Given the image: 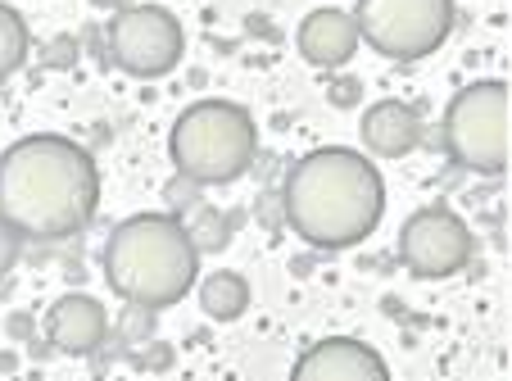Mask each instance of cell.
I'll return each instance as SVG.
<instances>
[{"label": "cell", "instance_id": "cell-3", "mask_svg": "<svg viewBox=\"0 0 512 381\" xmlns=\"http://www.w3.org/2000/svg\"><path fill=\"white\" fill-rule=\"evenodd\" d=\"M109 291L123 304L168 309L200 277V254L173 214H132L109 232L105 245Z\"/></svg>", "mask_w": 512, "mask_h": 381}, {"label": "cell", "instance_id": "cell-9", "mask_svg": "<svg viewBox=\"0 0 512 381\" xmlns=\"http://www.w3.org/2000/svg\"><path fill=\"white\" fill-rule=\"evenodd\" d=\"M290 381H390V368L368 341L327 336V341H313L295 359Z\"/></svg>", "mask_w": 512, "mask_h": 381}, {"label": "cell", "instance_id": "cell-1", "mask_svg": "<svg viewBox=\"0 0 512 381\" xmlns=\"http://www.w3.org/2000/svg\"><path fill=\"white\" fill-rule=\"evenodd\" d=\"M100 209V168L59 132L19 137L0 155V218L23 241H64Z\"/></svg>", "mask_w": 512, "mask_h": 381}, {"label": "cell", "instance_id": "cell-15", "mask_svg": "<svg viewBox=\"0 0 512 381\" xmlns=\"http://www.w3.org/2000/svg\"><path fill=\"white\" fill-rule=\"evenodd\" d=\"M182 227H186V236H191L195 254H213L232 241V218H227L223 209H209V205H195V214L182 218Z\"/></svg>", "mask_w": 512, "mask_h": 381}, {"label": "cell", "instance_id": "cell-4", "mask_svg": "<svg viewBox=\"0 0 512 381\" xmlns=\"http://www.w3.org/2000/svg\"><path fill=\"white\" fill-rule=\"evenodd\" d=\"M168 155L182 177L200 186H227L250 173L259 155L254 114L236 100H195L168 132Z\"/></svg>", "mask_w": 512, "mask_h": 381}, {"label": "cell", "instance_id": "cell-5", "mask_svg": "<svg viewBox=\"0 0 512 381\" xmlns=\"http://www.w3.org/2000/svg\"><path fill=\"white\" fill-rule=\"evenodd\" d=\"M508 82L481 78L463 87L445 109V150L467 173L499 177L508 168Z\"/></svg>", "mask_w": 512, "mask_h": 381}, {"label": "cell", "instance_id": "cell-11", "mask_svg": "<svg viewBox=\"0 0 512 381\" xmlns=\"http://www.w3.org/2000/svg\"><path fill=\"white\" fill-rule=\"evenodd\" d=\"M300 55L309 59L313 69H340V64H349V59L358 55V23L349 10H336V5H327V10H313L309 19L300 23Z\"/></svg>", "mask_w": 512, "mask_h": 381}, {"label": "cell", "instance_id": "cell-18", "mask_svg": "<svg viewBox=\"0 0 512 381\" xmlns=\"http://www.w3.org/2000/svg\"><path fill=\"white\" fill-rule=\"evenodd\" d=\"M127 341H145L150 327H155V309H141V304H127Z\"/></svg>", "mask_w": 512, "mask_h": 381}, {"label": "cell", "instance_id": "cell-14", "mask_svg": "<svg viewBox=\"0 0 512 381\" xmlns=\"http://www.w3.org/2000/svg\"><path fill=\"white\" fill-rule=\"evenodd\" d=\"M28 50H32V37H28L23 14L10 10V5H0V82L28 64Z\"/></svg>", "mask_w": 512, "mask_h": 381}, {"label": "cell", "instance_id": "cell-20", "mask_svg": "<svg viewBox=\"0 0 512 381\" xmlns=\"http://www.w3.org/2000/svg\"><path fill=\"white\" fill-rule=\"evenodd\" d=\"M91 5H100V10H127V5H136V0H91Z\"/></svg>", "mask_w": 512, "mask_h": 381}, {"label": "cell", "instance_id": "cell-10", "mask_svg": "<svg viewBox=\"0 0 512 381\" xmlns=\"http://www.w3.org/2000/svg\"><path fill=\"white\" fill-rule=\"evenodd\" d=\"M46 336L64 354H96L109 336V313L96 295H59L46 313Z\"/></svg>", "mask_w": 512, "mask_h": 381}, {"label": "cell", "instance_id": "cell-7", "mask_svg": "<svg viewBox=\"0 0 512 381\" xmlns=\"http://www.w3.org/2000/svg\"><path fill=\"white\" fill-rule=\"evenodd\" d=\"M186 32L164 5H127L109 23V55L132 78H164L182 64Z\"/></svg>", "mask_w": 512, "mask_h": 381}, {"label": "cell", "instance_id": "cell-17", "mask_svg": "<svg viewBox=\"0 0 512 381\" xmlns=\"http://www.w3.org/2000/svg\"><path fill=\"white\" fill-rule=\"evenodd\" d=\"M19 254H23V236L14 232L5 218H0V277H5L14 264H19Z\"/></svg>", "mask_w": 512, "mask_h": 381}, {"label": "cell", "instance_id": "cell-13", "mask_svg": "<svg viewBox=\"0 0 512 381\" xmlns=\"http://www.w3.org/2000/svg\"><path fill=\"white\" fill-rule=\"evenodd\" d=\"M200 309L209 313L213 323H236L250 309V282L241 273H209L200 282Z\"/></svg>", "mask_w": 512, "mask_h": 381}, {"label": "cell", "instance_id": "cell-6", "mask_svg": "<svg viewBox=\"0 0 512 381\" xmlns=\"http://www.w3.org/2000/svg\"><path fill=\"white\" fill-rule=\"evenodd\" d=\"M358 41L377 55L413 64L426 59L454 32V0H358Z\"/></svg>", "mask_w": 512, "mask_h": 381}, {"label": "cell", "instance_id": "cell-2", "mask_svg": "<svg viewBox=\"0 0 512 381\" xmlns=\"http://www.w3.org/2000/svg\"><path fill=\"white\" fill-rule=\"evenodd\" d=\"M386 214V182L363 150L322 146L295 159L281 186V218L318 250H349L368 241Z\"/></svg>", "mask_w": 512, "mask_h": 381}, {"label": "cell", "instance_id": "cell-12", "mask_svg": "<svg viewBox=\"0 0 512 381\" xmlns=\"http://www.w3.org/2000/svg\"><path fill=\"white\" fill-rule=\"evenodd\" d=\"M363 146L381 159H404L422 146V114H417L408 100H377V105L363 109Z\"/></svg>", "mask_w": 512, "mask_h": 381}, {"label": "cell", "instance_id": "cell-16", "mask_svg": "<svg viewBox=\"0 0 512 381\" xmlns=\"http://www.w3.org/2000/svg\"><path fill=\"white\" fill-rule=\"evenodd\" d=\"M200 205V182H191V177H182L177 173L173 182H168V214H186V209H195Z\"/></svg>", "mask_w": 512, "mask_h": 381}, {"label": "cell", "instance_id": "cell-19", "mask_svg": "<svg viewBox=\"0 0 512 381\" xmlns=\"http://www.w3.org/2000/svg\"><path fill=\"white\" fill-rule=\"evenodd\" d=\"M354 87H358V82H340V87L331 91V96H336V105H349V100H354Z\"/></svg>", "mask_w": 512, "mask_h": 381}, {"label": "cell", "instance_id": "cell-8", "mask_svg": "<svg viewBox=\"0 0 512 381\" xmlns=\"http://www.w3.org/2000/svg\"><path fill=\"white\" fill-rule=\"evenodd\" d=\"M472 254H476L472 227L454 209L440 205L417 209L404 223V232H399V259L417 277H454L472 264Z\"/></svg>", "mask_w": 512, "mask_h": 381}]
</instances>
